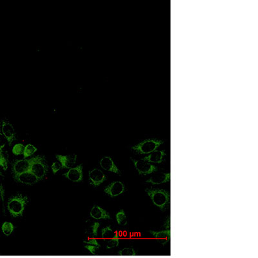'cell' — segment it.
<instances>
[{
  "label": "cell",
  "mask_w": 258,
  "mask_h": 258,
  "mask_svg": "<svg viewBox=\"0 0 258 258\" xmlns=\"http://www.w3.org/2000/svg\"><path fill=\"white\" fill-rule=\"evenodd\" d=\"M145 192L151 199L153 204L161 211H165L168 208L170 201V195L168 191L164 189L148 187L145 189Z\"/></svg>",
  "instance_id": "6da1fadb"
},
{
  "label": "cell",
  "mask_w": 258,
  "mask_h": 258,
  "mask_svg": "<svg viewBox=\"0 0 258 258\" xmlns=\"http://www.w3.org/2000/svg\"><path fill=\"white\" fill-rule=\"evenodd\" d=\"M28 197L18 194L11 197L7 202V209L13 217H20L23 215L28 203Z\"/></svg>",
  "instance_id": "7a4b0ae2"
},
{
  "label": "cell",
  "mask_w": 258,
  "mask_h": 258,
  "mask_svg": "<svg viewBox=\"0 0 258 258\" xmlns=\"http://www.w3.org/2000/svg\"><path fill=\"white\" fill-rule=\"evenodd\" d=\"M163 143V141L157 139H147L133 146L132 150L139 154H149L157 150Z\"/></svg>",
  "instance_id": "3957f363"
},
{
  "label": "cell",
  "mask_w": 258,
  "mask_h": 258,
  "mask_svg": "<svg viewBox=\"0 0 258 258\" xmlns=\"http://www.w3.org/2000/svg\"><path fill=\"white\" fill-rule=\"evenodd\" d=\"M29 170L39 179V180L43 179L48 172V165L45 156L37 155L34 157Z\"/></svg>",
  "instance_id": "277c9868"
},
{
  "label": "cell",
  "mask_w": 258,
  "mask_h": 258,
  "mask_svg": "<svg viewBox=\"0 0 258 258\" xmlns=\"http://www.w3.org/2000/svg\"><path fill=\"white\" fill-rule=\"evenodd\" d=\"M132 163H134L135 168H136L138 173L140 175H148L152 173H154L155 172H157L158 170V167L155 166L151 163L147 162L142 160H136L131 158H130Z\"/></svg>",
  "instance_id": "5b68a950"
},
{
  "label": "cell",
  "mask_w": 258,
  "mask_h": 258,
  "mask_svg": "<svg viewBox=\"0 0 258 258\" xmlns=\"http://www.w3.org/2000/svg\"><path fill=\"white\" fill-rule=\"evenodd\" d=\"M34 160V157L30 159H23L15 160L12 166V173L13 176H17L23 173L30 170L31 164Z\"/></svg>",
  "instance_id": "8992f818"
},
{
  "label": "cell",
  "mask_w": 258,
  "mask_h": 258,
  "mask_svg": "<svg viewBox=\"0 0 258 258\" xmlns=\"http://www.w3.org/2000/svg\"><path fill=\"white\" fill-rule=\"evenodd\" d=\"M125 190V186L122 182L119 181L112 182L104 189L105 193L111 198L118 196L123 194Z\"/></svg>",
  "instance_id": "52a82bcc"
},
{
  "label": "cell",
  "mask_w": 258,
  "mask_h": 258,
  "mask_svg": "<svg viewBox=\"0 0 258 258\" xmlns=\"http://www.w3.org/2000/svg\"><path fill=\"white\" fill-rule=\"evenodd\" d=\"M107 179V176L102 170L98 168H94L89 173V183L94 186H98L103 183Z\"/></svg>",
  "instance_id": "ba28073f"
},
{
  "label": "cell",
  "mask_w": 258,
  "mask_h": 258,
  "mask_svg": "<svg viewBox=\"0 0 258 258\" xmlns=\"http://www.w3.org/2000/svg\"><path fill=\"white\" fill-rule=\"evenodd\" d=\"M63 176L72 182L79 183L82 181L83 178V165L80 164L77 167L70 168L68 172L63 174Z\"/></svg>",
  "instance_id": "9c48e42d"
},
{
  "label": "cell",
  "mask_w": 258,
  "mask_h": 258,
  "mask_svg": "<svg viewBox=\"0 0 258 258\" xmlns=\"http://www.w3.org/2000/svg\"><path fill=\"white\" fill-rule=\"evenodd\" d=\"M1 130L5 137L7 142L11 146L15 139V132L12 125L8 121H3L1 125Z\"/></svg>",
  "instance_id": "30bf717a"
},
{
  "label": "cell",
  "mask_w": 258,
  "mask_h": 258,
  "mask_svg": "<svg viewBox=\"0 0 258 258\" xmlns=\"http://www.w3.org/2000/svg\"><path fill=\"white\" fill-rule=\"evenodd\" d=\"M13 177L17 182L25 185H34L40 181L39 179L30 170L26 171L25 173H23L17 176H14Z\"/></svg>",
  "instance_id": "8fae6325"
},
{
  "label": "cell",
  "mask_w": 258,
  "mask_h": 258,
  "mask_svg": "<svg viewBox=\"0 0 258 258\" xmlns=\"http://www.w3.org/2000/svg\"><path fill=\"white\" fill-rule=\"evenodd\" d=\"M56 158L58 161L61 163V167L63 168L70 169L73 168L76 165L77 161V155L76 154H69V155H60L56 154Z\"/></svg>",
  "instance_id": "7c38bea8"
},
{
  "label": "cell",
  "mask_w": 258,
  "mask_h": 258,
  "mask_svg": "<svg viewBox=\"0 0 258 258\" xmlns=\"http://www.w3.org/2000/svg\"><path fill=\"white\" fill-rule=\"evenodd\" d=\"M99 163L101 168L105 170L121 175L120 170L116 166L113 160L109 156H104L101 159Z\"/></svg>",
  "instance_id": "4fadbf2b"
},
{
  "label": "cell",
  "mask_w": 258,
  "mask_h": 258,
  "mask_svg": "<svg viewBox=\"0 0 258 258\" xmlns=\"http://www.w3.org/2000/svg\"><path fill=\"white\" fill-rule=\"evenodd\" d=\"M90 216L95 220H110L111 218L110 214L106 210L98 205L93 206L90 212Z\"/></svg>",
  "instance_id": "5bb4252c"
},
{
  "label": "cell",
  "mask_w": 258,
  "mask_h": 258,
  "mask_svg": "<svg viewBox=\"0 0 258 258\" xmlns=\"http://www.w3.org/2000/svg\"><path fill=\"white\" fill-rule=\"evenodd\" d=\"M170 180V173H159L154 174L149 179L146 180L148 183H151L152 185H160L165 183Z\"/></svg>",
  "instance_id": "9a60e30c"
},
{
  "label": "cell",
  "mask_w": 258,
  "mask_h": 258,
  "mask_svg": "<svg viewBox=\"0 0 258 258\" xmlns=\"http://www.w3.org/2000/svg\"><path fill=\"white\" fill-rule=\"evenodd\" d=\"M165 156L166 153L165 151H155L141 160L149 163H155L159 164L164 161Z\"/></svg>",
  "instance_id": "2e32d148"
},
{
  "label": "cell",
  "mask_w": 258,
  "mask_h": 258,
  "mask_svg": "<svg viewBox=\"0 0 258 258\" xmlns=\"http://www.w3.org/2000/svg\"><path fill=\"white\" fill-rule=\"evenodd\" d=\"M149 232L163 245H166L170 239V230L165 229L161 231L150 230Z\"/></svg>",
  "instance_id": "e0dca14e"
},
{
  "label": "cell",
  "mask_w": 258,
  "mask_h": 258,
  "mask_svg": "<svg viewBox=\"0 0 258 258\" xmlns=\"http://www.w3.org/2000/svg\"><path fill=\"white\" fill-rule=\"evenodd\" d=\"M99 223L94 222L89 225L85 229V234L92 238H94L98 235V232L99 227Z\"/></svg>",
  "instance_id": "ac0fdd59"
},
{
  "label": "cell",
  "mask_w": 258,
  "mask_h": 258,
  "mask_svg": "<svg viewBox=\"0 0 258 258\" xmlns=\"http://www.w3.org/2000/svg\"><path fill=\"white\" fill-rule=\"evenodd\" d=\"M116 221L120 225L125 226L127 224V217L124 210L121 209L116 215Z\"/></svg>",
  "instance_id": "d6986e66"
},
{
  "label": "cell",
  "mask_w": 258,
  "mask_h": 258,
  "mask_svg": "<svg viewBox=\"0 0 258 258\" xmlns=\"http://www.w3.org/2000/svg\"><path fill=\"white\" fill-rule=\"evenodd\" d=\"M2 230L5 236H9L13 232L14 230V226L11 222L5 221L2 226Z\"/></svg>",
  "instance_id": "ffe728a7"
},
{
  "label": "cell",
  "mask_w": 258,
  "mask_h": 258,
  "mask_svg": "<svg viewBox=\"0 0 258 258\" xmlns=\"http://www.w3.org/2000/svg\"><path fill=\"white\" fill-rule=\"evenodd\" d=\"M37 151V148L34 146L32 144H28L26 146H25L24 148V152H23V156H24V158L26 159L30 156L33 155L34 154V153Z\"/></svg>",
  "instance_id": "44dd1931"
},
{
  "label": "cell",
  "mask_w": 258,
  "mask_h": 258,
  "mask_svg": "<svg viewBox=\"0 0 258 258\" xmlns=\"http://www.w3.org/2000/svg\"><path fill=\"white\" fill-rule=\"evenodd\" d=\"M115 232L113 231L111 226H107L101 230V237L103 238H114Z\"/></svg>",
  "instance_id": "7402d4cb"
},
{
  "label": "cell",
  "mask_w": 258,
  "mask_h": 258,
  "mask_svg": "<svg viewBox=\"0 0 258 258\" xmlns=\"http://www.w3.org/2000/svg\"><path fill=\"white\" fill-rule=\"evenodd\" d=\"M24 148H25V146L23 144L18 143V144H15L13 146L12 151L14 155H21L23 154V152H24Z\"/></svg>",
  "instance_id": "603a6c76"
},
{
  "label": "cell",
  "mask_w": 258,
  "mask_h": 258,
  "mask_svg": "<svg viewBox=\"0 0 258 258\" xmlns=\"http://www.w3.org/2000/svg\"><path fill=\"white\" fill-rule=\"evenodd\" d=\"M118 254L121 256H135L136 252L132 248H125L118 252Z\"/></svg>",
  "instance_id": "cb8c5ba5"
},
{
  "label": "cell",
  "mask_w": 258,
  "mask_h": 258,
  "mask_svg": "<svg viewBox=\"0 0 258 258\" xmlns=\"http://www.w3.org/2000/svg\"><path fill=\"white\" fill-rule=\"evenodd\" d=\"M0 167L4 170L8 168V161L2 151H0Z\"/></svg>",
  "instance_id": "d4e9b609"
},
{
  "label": "cell",
  "mask_w": 258,
  "mask_h": 258,
  "mask_svg": "<svg viewBox=\"0 0 258 258\" xmlns=\"http://www.w3.org/2000/svg\"><path fill=\"white\" fill-rule=\"evenodd\" d=\"M120 243L119 238H112L110 240H108L107 244V248H112L118 247Z\"/></svg>",
  "instance_id": "484cf974"
},
{
  "label": "cell",
  "mask_w": 258,
  "mask_h": 258,
  "mask_svg": "<svg viewBox=\"0 0 258 258\" xmlns=\"http://www.w3.org/2000/svg\"><path fill=\"white\" fill-rule=\"evenodd\" d=\"M7 141L5 138V137L2 134V130H1V127H0V151H2L4 147L6 145V143Z\"/></svg>",
  "instance_id": "4316f807"
},
{
  "label": "cell",
  "mask_w": 258,
  "mask_h": 258,
  "mask_svg": "<svg viewBox=\"0 0 258 258\" xmlns=\"http://www.w3.org/2000/svg\"><path fill=\"white\" fill-rule=\"evenodd\" d=\"M61 168H62L61 165L59 161L53 163L52 166H51V168H52V170L54 174H56Z\"/></svg>",
  "instance_id": "83f0119b"
},
{
  "label": "cell",
  "mask_w": 258,
  "mask_h": 258,
  "mask_svg": "<svg viewBox=\"0 0 258 258\" xmlns=\"http://www.w3.org/2000/svg\"><path fill=\"white\" fill-rule=\"evenodd\" d=\"M83 242L86 244L90 245H94V246H97L98 247H100V245L99 244L98 241H97L96 239H94V238L89 239L88 240H84Z\"/></svg>",
  "instance_id": "f1b7e54d"
},
{
  "label": "cell",
  "mask_w": 258,
  "mask_h": 258,
  "mask_svg": "<svg viewBox=\"0 0 258 258\" xmlns=\"http://www.w3.org/2000/svg\"><path fill=\"white\" fill-rule=\"evenodd\" d=\"M85 248H87V249H88L89 251L91 252V253H92V254H95L96 253V251L98 249V247H97V246H94V245H86L85 246Z\"/></svg>",
  "instance_id": "f546056e"
},
{
  "label": "cell",
  "mask_w": 258,
  "mask_h": 258,
  "mask_svg": "<svg viewBox=\"0 0 258 258\" xmlns=\"http://www.w3.org/2000/svg\"><path fill=\"white\" fill-rule=\"evenodd\" d=\"M163 226L165 228L166 230H170V216H168L167 217V219H166L165 221V223H164Z\"/></svg>",
  "instance_id": "4dcf8cb0"
},
{
  "label": "cell",
  "mask_w": 258,
  "mask_h": 258,
  "mask_svg": "<svg viewBox=\"0 0 258 258\" xmlns=\"http://www.w3.org/2000/svg\"><path fill=\"white\" fill-rule=\"evenodd\" d=\"M4 194H5V191H4L3 187L2 185H0V200L2 199L3 201H4Z\"/></svg>",
  "instance_id": "1f68e13d"
},
{
  "label": "cell",
  "mask_w": 258,
  "mask_h": 258,
  "mask_svg": "<svg viewBox=\"0 0 258 258\" xmlns=\"http://www.w3.org/2000/svg\"><path fill=\"white\" fill-rule=\"evenodd\" d=\"M0 176H3V175L2 173V172H1V170H0Z\"/></svg>",
  "instance_id": "d6a6232c"
}]
</instances>
